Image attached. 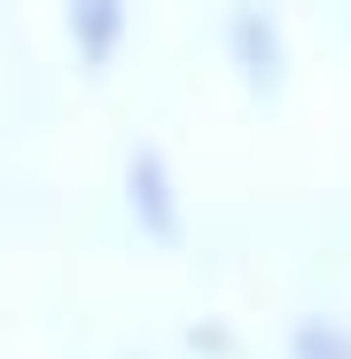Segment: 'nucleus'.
I'll list each match as a JSON object with an SVG mask.
<instances>
[{
	"label": "nucleus",
	"instance_id": "f257e3e1",
	"mask_svg": "<svg viewBox=\"0 0 351 359\" xmlns=\"http://www.w3.org/2000/svg\"><path fill=\"white\" fill-rule=\"evenodd\" d=\"M289 359H351V320H297V336H289Z\"/></svg>",
	"mask_w": 351,
	"mask_h": 359
}]
</instances>
